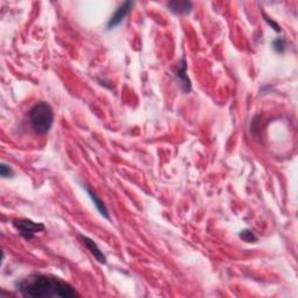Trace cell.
Segmentation results:
<instances>
[{"mask_svg": "<svg viewBox=\"0 0 298 298\" xmlns=\"http://www.w3.org/2000/svg\"><path fill=\"white\" fill-rule=\"evenodd\" d=\"M17 289L24 297L30 298H72L79 294L72 285L51 275L32 274L17 282Z\"/></svg>", "mask_w": 298, "mask_h": 298, "instance_id": "1", "label": "cell"}, {"mask_svg": "<svg viewBox=\"0 0 298 298\" xmlns=\"http://www.w3.org/2000/svg\"><path fill=\"white\" fill-rule=\"evenodd\" d=\"M14 227L19 234L23 236L24 240H33L36 234L40 232H44L46 229L42 223H35L30 219H19L14 221Z\"/></svg>", "mask_w": 298, "mask_h": 298, "instance_id": "3", "label": "cell"}, {"mask_svg": "<svg viewBox=\"0 0 298 298\" xmlns=\"http://www.w3.org/2000/svg\"><path fill=\"white\" fill-rule=\"evenodd\" d=\"M29 124L36 134H47L54 124V111L49 104L40 101L29 111Z\"/></svg>", "mask_w": 298, "mask_h": 298, "instance_id": "2", "label": "cell"}, {"mask_svg": "<svg viewBox=\"0 0 298 298\" xmlns=\"http://www.w3.org/2000/svg\"><path fill=\"white\" fill-rule=\"evenodd\" d=\"M176 75L177 78L180 79L181 87L183 88L184 92H189L191 90V83H190V79L188 78V76H186V62L184 58H182L180 64H178Z\"/></svg>", "mask_w": 298, "mask_h": 298, "instance_id": "7", "label": "cell"}, {"mask_svg": "<svg viewBox=\"0 0 298 298\" xmlns=\"http://www.w3.org/2000/svg\"><path fill=\"white\" fill-rule=\"evenodd\" d=\"M133 6H134L133 1L122 2V4L116 8V11L113 13L112 17L110 18L109 21H107L106 28L111 30V29H115L116 26H119V24L124 21L125 18L127 17L128 13H130L132 8H133Z\"/></svg>", "mask_w": 298, "mask_h": 298, "instance_id": "4", "label": "cell"}, {"mask_svg": "<svg viewBox=\"0 0 298 298\" xmlns=\"http://www.w3.org/2000/svg\"><path fill=\"white\" fill-rule=\"evenodd\" d=\"M192 2L188 0H174L168 2L167 7L175 15H186L192 11Z\"/></svg>", "mask_w": 298, "mask_h": 298, "instance_id": "5", "label": "cell"}, {"mask_svg": "<svg viewBox=\"0 0 298 298\" xmlns=\"http://www.w3.org/2000/svg\"><path fill=\"white\" fill-rule=\"evenodd\" d=\"M263 17H265V20L267 21V23H268V24H270V26H272V27H273V28H274V30H275V32H281V28H279V26H278V24H277V23H275V21H273L272 19H270V18H268V17H267V15H266V14H263Z\"/></svg>", "mask_w": 298, "mask_h": 298, "instance_id": "12", "label": "cell"}, {"mask_svg": "<svg viewBox=\"0 0 298 298\" xmlns=\"http://www.w3.org/2000/svg\"><path fill=\"white\" fill-rule=\"evenodd\" d=\"M87 192L89 193V196H90L91 201L93 202L94 206H96V208L98 211H99V213L101 214L103 217H105L106 219H110V216H109V211H107V208L105 205H104V203L100 201V198L97 197V195L94 192H92L90 189L87 188Z\"/></svg>", "mask_w": 298, "mask_h": 298, "instance_id": "8", "label": "cell"}, {"mask_svg": "<svg viewBox=\"0 0 298 298\" xmlns=\"http://www.w3.org/2000/svg\"><path fill=\"white\" fill-rule=\"evenodd\" d=\"M79 239H81L83 244L87 246V248L89 251H90V253L93 255L94 259H96L99 263H103V265H105L106 263V256L104 255L103 252L99 247H98L96 242H94L92 239L88 238V236L85 235H79Z\"/></svg>", "mask_w": 298, "mask_h": 298, "instance_id": "6", "label": "cell"}, {"mask_svg": "<svg viewBox=\"0 0 298 298\" xmlns=\"http://www.w3.org/2000/svg\"><path fill=\"white\" fill-rule=\"evenodd\" d=\"M239 238H240L242 241L247 242V244H255V242H257V240H259L257 236L255 235V233L250 229H242V231L239 233Z\"/></svg>", "mask_w": 298, "mask_h": 298, "instance_id": "9", "label": "cell"}, {"mask_svg": "<svg viewBox=\"0 0 298 298\" xmlns=\"http://www.w3.org/2000/svg\"><path fill=\"white\" fill-rule=\"evenodd\" d=\"M285 47H287V44H285V40L282 38L276 39L274 42H273V49L276 51V53H284Z\"/></svg>", "mask_w": 298, "mask_h": 298, "instance_id": "10", "label": "cell"}, {"mask_svg": "<svg viewBox=\"0 0 298 298\" xmlns=\"http://www.w3.org/2000/svg\"><path fill=\"white\" fill-rule=\"evenodd\" d=\"M0 175H1V177L4 178H10L12 176H14V171L10 165H7L6 163H1L0 164Z\"/></svg>", "mask_w": 298, "mask_h": 298, "instance_id": "11", "label": "cell"}]
</instances>
